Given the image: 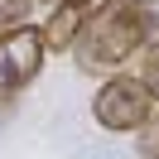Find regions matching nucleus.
Returning <instances> with one entry per match:
<instances>
[{
  "label": "nucleus",
  "mask_w": 159,
  "mask_h": 159,
  "mask_svg": "<svg viewBox=\"0 0 159 159\" xmlns=\"http://www.w3.org/2000/svg\"><path fill=\"white\" fill-rule=\"evenodd\" d=\"M145 43L149 39H145V20H140V0H101L87 29L77 34L72 53H77L82 72H120Z\"/></svg>",
  "instance_id": "nucleus-1"
},
{
  "label": "nucleus",
  "mask_w": 159,
  "mask_h": 159,
  "mask_svg": "<svg viewBox=\"0 0 159 159\" xmlns=\"http://www.w3.org/2000/svg\"><path fill=\"white\" fill-rule=\"evenodd\" d=\"M154 106H159V97L145 87V77H130V72H111L92 97V116L111 135H135Z\"/></svg>",
  "instance_id": "nucleus-2"
},
{
  "label": "nucleus",
  "mask_w": 159,
  "mask_h": 159,
  "mask_svg": "<svg viewBox=\"0 0 159 159\" xmlns=\"http://www.w3.org/2000/svg\"><path fill=\"white\" fill-rule=\"evenodd\" d=\"M43 53H48V48H43L39 24H20V29L0 34V106L15 101L34 77H39Z\"/></svg>",
  "instance_id": "nucleus-3"
},
{
  "label": "nucleus",
  "mask_w": 159,
  "mask_h": 159,
  "mask_svg": "<svg viewBox=\"0 0 159 159\" xmlns=\"http://www.w3.org/2000/svg\"><path fill=\"white\" fill-rule=\"evenodd\" d=\"M92 0H58L48 10V20L39 24V34H43V48L48 53H68L72 43H77V34L87 29V20H92Z\"/></svg>",
  "instance_id": "nucleus-4"
},
{
  "label": "nucleus",
  "mask_w": 159,
  "mask_h": 159,
  "mask_svg": "<svg viewBox=\"0 0 159 159\" xmlns=\"http://www.w3.org/2000/svg\"><path fill=\"white\" fill-rule=\"evenodd\" d=\"M135 149H140V159H159V106L149 111V120L135 130Z\"/></svg>",
  "instance_id": "nucleus-5"
},
{
  "label": "nucleus",
  "mask_w": 159,
  "mask_h": 159,
  "mask_svg": "<svg viewBox=\"0 0 159 159\" xmlns=\"http://www.w3.org/2000/svg\"><path fill=\"white\" fill-rule=\"evenodd\" d=\"M29 10H34V0H0V34L20 29V24L29 20Z\"/></svg>",
  "instance_id": "nucleus-6"
},
{
  "label": "nucleus",
  "mask_w": 159,
  "mask_h": 159,
  "mask_svg": "<svg viewBox=\"0 0 159 159\" xmlns=\"http://www.w3.org/2000/svg\"><path fill=\"white\" fill-rule=\"evenodd\" d=\"M140 20H145V39L154 48L159 43V0H140Z\"/></svg>",
  "instance_id": "nucleus-7"
},
{
  "label": "nucleus",
  "mask_w": 159,
  "mask_h": 159,
  "mask_svg": "<svg viewBox=\"0 0 159 159\" xmlns=\"http://www.w3.org/2000/svg\"><path fill=\"white\" fill-rule=\"evenodd\" d=\"M140 77H145V87L159 97V43L149 48V58H145V72H140Z\"/></svg>",
  "instance_id": "nucleus-8"
}]
</instances>
